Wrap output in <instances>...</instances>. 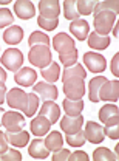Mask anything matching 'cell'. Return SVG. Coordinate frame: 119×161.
I'll use <instances>...</instances> for the list:
<instances>
[{"label": "cell", "instance_id": "obj_1", "mask_svg": "<svg viewBox=\"0 0 119 161\" xmlns=\"http://www.w3.org/2000/svg\"><path fill=\"white\" fill-rule=\"evenodd\" d=\"M53 48L59 53V60L65 68L78 64V50L74 47V40L68 34L65 33L56 34L53 37Z\"/></svg>", "mask_w": 119, "mask_h": 161}, {"label": "cell", "instance_id": "obj_2", "mask_svg": "<svg viewBox=\"0 0 119 161\" xmlns=\"http://www.w3.org/2000/svg\"><path fill=\"white\" fill-rule=\"evenodd\" d=\"M51 50L48 45H34L31 47L30 53H28V60L39 68H45L48 67L53 60H51Z\"/></svg>", "mask_w": 119, "mask_h": 161}, {"label": "cell", "instance_id": "obj_3", "mask_svg": "<svg viewBox=\"0 0 119 161\" xmlns=\"http://www.w3.org/2000/svg\"><path fill=\"white\" fill-rule=\"evenodd\" d=\"M115 22H116V14H115V13H111V11H100L98 14H95L93 25H95L98 34L107 36V34L111 31Z\"/></svg>", "mask_w": 119, "mask_h": 161}, {"label": "cell", "instance_id": "obj_4", "mask_svg": "<svg viewBox=\"0 0 119 161\" xmlns=\"http://www.w3.org/2000/svg\"><path fill=\"white\" fill-rule=\"evenodd\" d=\"M63 93L68 99H82L85 95V82L80 78H70L63 80Z\"/></svg>", "mask_w": 119, "mask_h": 161}, {"label": "cell", "instance_id": "obj_5", "mask_svg": "<svg viewBox=\"0 0 119 161\" xmlns=\"http://www.w3.org/2000/svg\"><path fill=\"white\" fill-rule=\"evenodd\" d=\"M23 64V54L17 48H8L2 54V65L11 71H19Z\"/></svg>", "mask_w": 119, "mask_h": 161}, {"label": "cell", "instance_id": "obj_6", "mask_svg": "<svg viewBox=\"0 0 119 161\" xmlns=\"http://www.w3.org/2000/svg\"><path fill=\"white\" fill-rule=\"evenodd\" d=\"M2 125L9 130V132H17L22 130L25 125V118L17 112H5L2 116Z\"/></svg>", "mask_w": 119, "mask_h": 161}, {"label": "cell", "instance_id": "obj_7", "mask_svg": "<svg viewBox=\"0 0 119 161\" xmlns=\"http://www.w3.org/2000/svg\"><path fill=\"white\" fill-rule=\"evenodd\" d=\"M6 102L11 108H17V110L23 112L28 104V95L20 88H11L6 93Z\"/></svg>", "mask_w": 119, "mask_h": 161}, {"label": "cell", "instance_id": "obj_8", "mask_svg": "<svg viewBox=\"0 0 119 161\" xmlns=\"http://www.w3.org/2000/svg\"><path fill=\"white\" fill-rule=\"evenodd\" d=\"M84 136L85 140H88V142L98 144V142H104V127H100L98 122L95 121H88L85 124V130H84Z\"/></svg>", "mask_w": 119, "mask_h": 161}, {"label": "cell", "instance_id": "obj_9", "mask_svg": "<svg viewBox=\"0 0 119 161\" xmlns=\"http://www.w3.org/2000/svg\"><path fill=\"white\" fill-rule=\"evenodd\" d=\"M84 64H85V65L88 67V70L93 71V73H102V71L105 70V67H107L105 58L98 54V53H91V51H88V53L84 54Z\"/></svg>", "mask_w": 119, "mask_h": 161}, {"label": "cell", "instance_id": "obj_10", "mask_svg": "<svg viewBox=\"0 0 119 161\" xmlns=\"http://www.w3.org/2000/svg\"><path fill=\"white\" fill-rule=\"evenodd\" d=\"M119 82L118 80H105L99 90V101H113L116 102L119 98Z\"/></svg>", "mask_w": 119, "mask_h": 161}, {"label": "cell", "instance_id": "obj_11", "mask_svg": "<svg viewBox=\"0 0 119 161\" xmlns=\"http://www.w3.org/2000/svg\"><path fill=\"white\" fill-rule=\"evenodd\" d=\"M99 119H100V122H104L105 125L119 124V108H118V105L107 104V105L100 107V110H99Z\"/></svg>", "mask_w": 119, "mask_h": 161}, {"label": "cell", "instance_id": "obj_12", "mask_svg": "<svg viewBox=\"0 0 119 161\" xmlns=\"http://www.w3.org/2000/svg\"><path fill=\"white\" fill-rule=\"evenodd\" d=\"M34 93L39 95L42 99L45 101H54L59 93H57V88L54 84H50V82H39L34 85Z\"/></svg>", "mask_w": 119, "mask_h": 161}, {"label": "cell", "instance_id": "obj_13", "mask_svg": "<svg viewBox=\"0 0 119 161\" xmlns=\"http://www.w3.org/2000/svg\"><path fill=\"white\" fill-rule=\"evenodd\" d=\"M14 13H16V16H17L19 19L28 20L36 16V8H34V5H33L31 2H28V0H17V2L14 3Z\"/></svg>", "mask_w": 119, "mask_h": 161}, {"label": "cell", "instance_id": "obj_14", "mask_svg": "<svg viewBox=\"0 0 119 161\" xmlns=\"http://www.w3.org/2000/svg\"><path fill=\"white\" fill-rule=\"evenodd\" d=\"M40 116H45L46 119H50L51 124H56L60 118V107L54 102V101H45L42 104L40 108Z\"/></svg>", "mask_w": 119, "mask_h": 161}, {"label": "cell", "instance_id": "obj_15", "mask_svg": "<svg viewBox=\"0 0 119 161\" xmlns=\"http://www.w3.org/2000/svg\"><path fill=\"white\" fill-rule=\"evenodd\" d=\"M84 125V116H63L60 119V129L65 132V133H76L78 130L82 129Z\"/></svg>", "mask_w": 119, "mask_h": 161}, {"label": "cell", "instance_id": "obj_16", "mask_svg": "<svg viewBox=\"0 0 119 161\" xmlns=\"http://www.w3.org/2000/svg\"><path fill=\"white\" fill-rule=\"evenodd\" d=\"M39 13L42 17H57L60 13V3L57 0H40Z\"/></svg>", "mask_w": 119, "mask_h": 161}, {"label": "cell", "instance_id": "obj_17", "mask_svg": "<svg viewBox=\"0 0 119 161\" xmlns=\"http://www.w3.org/2000/svg\"><path fill=\"white\" fill-rule=\"evenodd\" d=\"M70 31L73 36H76L78 40H85L88 37V31H90V25L85 19L71 20L70 23Z\"/></svg>", "mask_w": 119, "mask_h": 161}, {"label": "cell", "instance_id": "obj_18", "mask_svg": "<svg viewBox=\"0 0 119 161\" xmlns=\"http://www.w3.org/2000/svg\"><path fill=\"white\" fill-rule=\"evenodd\" d=\"M36 79H37V73L33 68H20L14 75V80L22 87H31Z\"/></svg>", "mask_w": 119, "mask_h": 161}, {"label": "cell", "instance_id": "obj_19", "mask_svg": "<svg viewBox=\"0 0 119 161\" xmlns=\"http://www.w3.org/2000/svg\"><path fill=\"white\" fill-rule=\"evenodd\" d=\"M28 153L36 160H45V158H48L50 150L46 149L45 141L40 140V138H36L34 141H31V144L28 147Z\"/></svg>", "mask_w": 119, "mask_h": 161}, {"label": "cell", "instance_id": "obj_20", "mask_svg": "<svg viewBox=\"0 0 119 161\" xmlns=\"http://www.w3.org/2000/svg\"><path fill=\"white\" fill-rule=\"evenodd\" d=\"M5 136H6L8 142L13 144L14 147H26V144L30 142V133L26 130H17V132L6 130Z\"/></svg>", "mask_w": 119, "mask_h": 161}, {"label": "cell", "instance_id": "obj_21", "mask_svg": "<svg viewBox=\"0 0 119 161\" xmlns=\"http://www.w3.org/2000/svg\"><path fill=\"white\" fill-rule=\"evenodd\" d=\"M53 124L50 122V119H46L45 116H37V118H34V119L31 121V133L33 135H36L37 138L40 136H43V135H46L48 133V130H50V127H51Z\"/></svg>", "mask_w": 119, "mask_h": 161}, {"label": "cell", "instance_id": "obj_22", "mask_svg": "<svg viewBox=\"0 0 119 161\" xmlns=\"http://www.w3.org/2000/svg\"><path fill=\"white\" fill-rule=\"evenodd\" d=\"M22 39H23V30L17 25H13L6 31H3V40L8 45H17L22 42Z\"/></svg>", "mask_w": 119, "mask_h": 161}, {"label": "cell", "instance_id": "obj_23", "mask_svg": "<svg viewBox=\"0 0 119 161\" xmlns=\"http://www.w3.org/2000/svg\"><path fill=\"white\" fill-rule=\"evenodd\" d=\"M105 80L107 78L104 76H96L88 82V98L91 102H99V90Z\"/></svg>", "mask_w": 119, "mask_h": 161}, {"label": "cell", "instance_id": "obj_24", "mask_svg": "<svg viewBox=\"0 0 119 161\" xmlns=\"http://www.w3.org/2000/svg\"><path fill=\"white\" fill-rule=\"evenodd\" d=\"M63 110L68 116H78L84 110V101L82 99H67L63 101Z\"/></svg>", "mask_w": 119, "mask_h": 161}, {"label": "cell", "instance_id": "obj_25", "mask_svg": "<svg viewBox=\"0 0 119 161\" xmlns=\"http://www.w3.org/2000/svg\"><path fill=\"white\" fill-rule=\"evenodd\" d=\"M88 45L91 48H95V50H105L110 45V37L108 36H100L96 31L95 33H90V36H88Z\"/></svg>", "mask_w": 119, "mask_h": 161}, {"label": "cell", "instance_id": "obj_26", "mask_svg": "<svg viewBox=\"0 0 119 161\" xmlns=\"http://www.w3.org/2000/svg\"><path fill=\"white\" fill-rule=\"evenodd\" d=\"M40 75H42V78H43V79L48 80L50 84L56 82V80L59 79V75H60L59 64L51 62L48 67H45V68H42V70H40Z\"/></svg>", "mask_w": 119, "mask_h": 161}, {"label": "cell", "instance_id": "obj_27", "mask_svg": "<svg viewBox=\"0 0 119 161\" xmlns=\"http://www.w3.org/2000/svg\"><path fill=\"white\" fill-rule=\"evenodd\" d=\"M43 141H45L46 149L51 150V152L59 150V149H62V146H63V138H62V133L60 132H51L46 136V140H43Z\"/></svg>", "mask_w": 119, "mask_h": 161}, {"label": "cell", "instance_id": "obj_28", "mask_svg": "<svg viewBox=\"0 0 119 161\" xmlns=\"http://www.w3.org/2000/svg\"><path fill=\"white\" fill-rule=\"evenodd\" d=\"M70 78H80V79H85L87 78V71L85 68L80 65V64H76L73 67H68L63 70V75H62V80H67Z\"/></svg>", "mask_w": 119, "mask_h": 161}, {"label": "cell", "instance_id": "obj_29", "mask_svg": "<svg viewBox=\"0 0 119 161\" xmlns=\"http://www.w3.org/2000/svg\"><path fill=\"white\" fill-rule=\"evenodd\" d=\"M93 160L95 161H116L118 157L107 147H99L93 152Z\"/></svg>", "mask_w": 119, "mask_h": 161}, {"label": "cell", "instance_id": "obj_30", "mask_svg": "<svg viewBox=\"0 0 119 161\" xmlns=\"http://www.w3.org/2000/svg\"><path fill=\"white\" fill-rule=\"evenodd\" d=\"M100 11H111L118 16L119 13V3L115 0H104V2H98L96 6H95V14H98Z\"/></svg>", "mask_w": 119, "mask_h": 161}, {"label": "cell", "instance_id": "obj_31", "mask_svg": "<svg viewBox=\"0 0 119 161\" xmlns=\"http://www.w3.org/2000/svg\"><path fill=\"white\" fill-rule=\"evenodd\" d=\"M63 16L68 20L79 19V13H78V6H76L74 0H65L63 2Z\"/></svg>", "mask_w": 119, "mask_h": 161}, {"label": "cell", "instance_id": "obj_32", "mask_svg": "<svg viewBox=\"0 0 119 161\" xmlns=\"http://www.w3.org/2000/svg\"><path fill=\"white\" fill-rule=\"evenodd\" d=\"M96 3L98 2H95V0H78L76 2V6H78V13H79V16H88V14H91L93 11H95V6H96Z\"/></svg>", "mask_w": 119, "mask_h": 161}, {"label": "cell", "instance_id": "obj_33", "mask_svg": "<svg viewBox=\"0 0 119 161\" xmlns=\"http://www.w3.org/2000/svg\"><path fill=\"white\" fill-rule=\"evenodd\" d=\"M37 108H39V98H37V95H36V93L28 95V104H26L23 113H25L28 118H31V116H34V113H36Z\"/></svg>", "mask_w": 119, "mask_h": 161}, {"label": "cell", "instance_id": "obj_34", "mask_svg": "<svg viewBox=\"0 0 119 161\" xmlns=\"http://www.w3.org/2000/svg\"><path fill=\"white\" fill-rule=\"evenodd\" d=\"M28 45L30 47H34V45H48L50 47V37L42 31H34L28 39Z\"/></svg>", "mask_w": 119, "mask_h": 161}, {"label": "cell", "instance_id": "obj_35", "mask_svg": "<svg viewBox=\"0 0 119 161\" xmlns=\"http://www.w3.org/2000/svg\"><path fill=\"white\" fill-rule=\"evenodd\" d=\"M65 140H67V142H68L70 146H73V147H80V146H84L85 141H87L85 136H84V130H78L76 133H67Z\"/></svg>", "mask_w": 119, "mask_h": 161}, {"label": "cell", "instance_id": "obj_36", "mask_svg": "<svg viewBox=\"0 0 119 161\" xmlns=\"http://www.w3.org/2000/svg\"><path fill=\"white\" fill-rule=\"evenodd\" d=\"M37 23H39L40 28H43L45 31H53V30L57 28L59 19H57V17H42V16H39Z\"/></svg>", "mask_w": 119, "mask_h": 161}, {"label": "cell", "instance_id": "obj_37", "mask_svg": "<svg viewBox=\"0 0 119 161\" xmlns=\"http://www.w3.org/2000/svg\"><path fill=\"white\" fill-rule=\"evenodd\" d=\"M14 22V16L8 8H0V28H5Z\"/></svg>", "mask_w": 119, "mask_h": 161}, {"label": "cell", "instance_id": "obj_38", "mask_svg": "<svg viewBox=\"0 0 119 161\" xmlns=\"http://www.w3.org/2000/svg\"><path fill=\"white\" fill-rule=\"evenodd\" d=\"M22 160V153L16 149H6L2 153V161H20Z\"/></svg>", "mask_w": 119, "mask_h": 161}, {"label": "cell", "instance_id": "obj_39", "mask_svg": "<svg viewBox=\"0 0 119 161\" xmlns=\"http://www.w3.org/2000/svg\"><path fill=\"white\" fill-rule=\"evenodd\" d=\"M104 135H107L111 140H118L119 138V124H113V125H105L104 129Z\"/></svg>", "mask_w": 119, "mask_h": 161}, {"label": "cell", "instance_id": "obj_40", "mask_svg": "<svg viewBox=\"0 0 119 161\" xmlns=\"http://www.w3.org/2000/svg\"><path fill=\"white\" fill-rule=\"evenodd\" d=\"M68 157H70V152L67 149H59L53 155V161H65V160H68Z\"/></svg>", "mask_w": 119, "mask_h": 161}, {"label": "cell", "instance_id": "obj_41", "mask_svg": "<svg viewBox=\"0 0 119 161\" xmlns=\"http://www.w3.org/2000/svg\"><path fill=\"white\" fill-rule=\"evenodd\" d=\"M68 160L70 161H88V155L85 152H74V153H70Z\"/></svg>", "mask_w": 119, "mask_h": 161}, {"label": "cell", "instance_id": "obj_42", "mask_svg": "<svg viewBox=\"0 0 119 161\" xmlns=\"http://www.w3.org/2000/svg\"><path fill=\"white\" fill-rule=\"evenodd\" d=\"M111 73L115 76H119V53H116L113 56V60H111Z\"/></svg>", "mask_w": 119, "mask_h": 161}, {"label": "cell", "instance_id": "obj_43", "mask_svg": "<svg viewBox=\"0 0 119 161\" xmlns=\"http://www.w3.org/2000/svg\"><path fill=\"white\" fill-rule=\"evenodd\" d=\"M8 140H6V136H5V133H2L0 132V153H3L6 149H8Z\"/></svg>", "mask_w": 119, "mask_h": 161}, {"label": "cell", "instance_id": "obj_44", "mask_svg": "<svg viewBox=\"0 0 119 161\" xmlns=\"http://www.w3.org/2000/svg\"><path fill=\"white\" fill-rule=\"evenodd\" d=\"M5 99H6V87L5 84H0V105L3 104Z\"/></svg>", "mask_w": 119, "mask_h": 161}, {"label": "cell", "instance_id": "obj_45", "mask_svg": "<svg viewBox=\"0 0 119 161\" xmlns=\"http://www.w3.org/2000/svg\"><path fill=\"white\" fill-rule=\"evenodd\" d=\"M5 80H6V71L0 65V84H5Z\"/></svg>", "mask_w": 119, "mask_h": 161}, {"label": "cell", "instance_id": "obj_46", "mask_svg": "<svg viewBox=\"0 0 119 161\" xmlns=\"http://www.w3.org/2000/svg\"><path fill=\"white\" fill-rule=\"evenodd\" d=\"M3 113H5V112H3V108L0 107V125H2V116H3Z\"/></svg>", "mask_w": 119, "mask_h": 161}, {"label": "cell", "instance_id": "obj_47", "mask_svg": "<svg viewBox=\"0 0 119 161\" xmlns=\"http://www.w3.org/2000/svg\"><path fill=\"white\" fill-rule=\"evenodd\" d=\"M9 0H0V5H8Z\"/></svg>", "mask_w": 119, "mask_h": 161}, {"label": "cell", "instance_id": "obj_48", "mask_svg": "<svg viewBox=\"0 0 119 161\" xmlns=\"http://www.w3.org/2000/svg\"><path fill=\"white\" fill-rule=\"evenodd\" d=\"M113 34H115V36H118V25L115 26V31H113Z\"/></svg>", "mask_w": 119, "mask_h": 161}]
</instances>
